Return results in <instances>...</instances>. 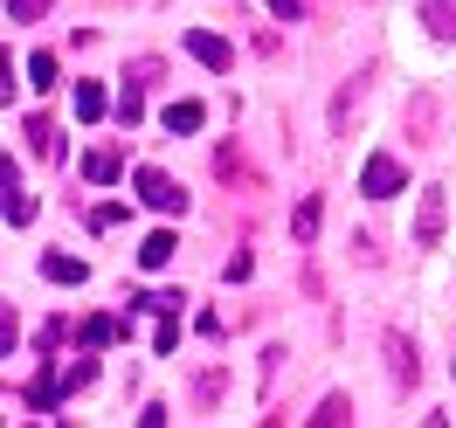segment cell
Segmentation results:
<instances>
[{
    "mask_svg": "<svg viewBox=\"0 0 456 428\" xmlns=\"http://www.w3.org/2000/svg\"><path fill=\"white\" fill-rule=\"evenodd\" d=\"M401 180H408V173H401L395 152H373L367 166H360V194H367V200H395V194H401Z\"/></svg>",
    "mask_w": 456,
    "mask_h": 428,
    "instance_id": "1",
    "label": "cell"
},
{
    "mask_svg": "<svg viewBox=\"0 0 456 428\" xmlns=\"http://www.w3.org/2000/svg\"><path fill=\"white\" fill-rule=\"evenodd\" d=\"M132 187H139V200L152 207V214H180V207H187V194H180L159 166H139V180H132Z\"/></svg>",
    "mask_w": 456,
    "mask_h": 428,
    "instance_id": "2",
    "label": "cell"
},
{
    "mask_svg": "<svg viewBox=\"0 0 456 428\" xmlns=\"http://www.w3.org/2000/svg\"><path fill=\"white\" fill-rule=\"evenodd\" d=\"M0 187H7V200H0V214H7V229H28V222H35V200L21 194V173H14V159L0 166Z\"/></svg>",
    "mask_w": 456,
    "mask_h": 428,
    "instance_id": "3",
    "label": "cell"
},
{
    "mask_svg": "<svg viewBox=\"0 0 456 428\" xmlns=\"http://www.w3.org/2000/svg\"><path fill=\"white\" fill-rule=\"evenodd\" d=\"M187 49H194V62H208V69H228V62H235V49H228L215 28H187Z\"/></svg>",
    "mask_w": 456,
    "mask_h": 428,
    "instance_id": "4",
    "label": "cell"
},
{
    "mask_svg": "<svg viewBox=\"0 0 456 428\" xmlns=\"http://www.w3.org/2000/svg\"><path fill=\"white\" fill-rule=\"evenodd\" d=\"M415 242H422V249H436V242H443V194H436V187L422 194V214H415Z\"/></svg>",
    "mask_w": 456,
    "mask_h": 428,
    "instance_id": "5",
    "label": "cell"
},
{
    "mask_svg": "<svg viewBox=\"0 0 456 428\" xmlns=\"http://www.w3.org/2000/svg\"><path fill=\"white\" fill-rule=\"evenodd\" d=\"M159 125H167L173 139H187V132H200V125H208V111H200L194 97H180V104H167V117H159Z\"/></svg>",
    "mask_w": 456,
    "mask_h": 428,
    "instance_id": "6",
    "label": "cell"
},
{
    "mask_svg": "<svg viewBox=\"0 0 456 428\" xmlns=\"http://www.w3.org/2000/svg\"><path fill=\"white\" fill-rule=\"evenodd\" d=\"M422 28L436 42H456V0H422Z\"/></svg>",
    "mask_w": 456,
    "mask_h": 428,
    "instance_id": "7",
    "label": "cell"
},
{
    "mask_svg": "<svg viewBox=\"0 0 456 428\" xmlns=\"http://www.w3.org/2000/svg\"><path fill=\"white\" fill-rule=\"evenodd\" d=\"M318 222H325V200H318V194H305V200H297V214H290V235H297V242H312V235H318Z\"/></svg>",
    "mask_w": 456,
    "mask_h": 428,
    "instance_id": "8",
    "label": "cell"
},
{
    "mask_svg": "<svg viewBox=\"0 0 456 428\" xmlns=\"http://www.w3.org/2000/svg\"><path fill=\"white\" fill-rule=\"evenodd\" d=\"M173 249H180V242H173L167 229H159V235H145V242H139V270H167Z\"/></svg>",
    "mask_w": 456,
    "mask_h": 428,
    "instance_id": "9",
    "label": "cell"
},
{
    "mask_svg": "<svg viewBox=\"0 0 456 428\" xmlns=\"http://www.w3.org/2000/svg\"><path fill=\"white\" fill-rule=\"evenodd\" d=\"M42 277H49V284H84L90 270L77 256H56V249H49V256H42Z\"/></svg>",
    "mask_w": 456,
    "mask_h": 428,
    "instance_id": "10",
    "label": "cell"
},
{
    "mask_svg": "<svg viewBox=\"0 0 456 428\" xmlns=\"http://www.w3.org/2000/svg\"><path fill=\"white\" fill-rule=\"evenodd\" d=\"M118 332H125V318H111V311H104V318H90V325H84V352H104Z\"/></svg>",
    "mask_w": 456,
    "mask_h": 428,
    "instance_id": "11",
    "label": "cell"
},
{
    "mask_svg": "<svg viewBox=\"0 0 456 428\" xmlns=\"http://www.w3.org/2000/svg\"><path fill=\"white\" fill-rule=\"evenodd\" d=\"M84 180H97V187H111V180H118V152H111V145L84 152Z\"/></svg>",
    "mask_w": 456,
    "mask_h": 428,
    "instance_id": "12",
    "label": "cell"
},
{
    "mask_svg": "<svg viewBox=\"0 0 456 428\" xmlns=\"http://www.w3.org/2000/svg\"><path fill=\"white\" fill-rule=\"evenodd\" d=\"M387 373H395L401 387H415V345L408 339H387Z\"/></svg>",
    "mask_w": 456,
    "mask_h": 428,
    "instance_id": "13",
    "label": "cell"
},
{
    "mask_svg": "<svg viewBox=\"0 0 456 428\" xmlns=\"http://www.w3.org/2000/svg\"><path fill=\"white\" fill-rule=\"evenodd\" d=\"M28 90H56V56H49V49L28 56Z\"/></svg>",
    "mask_w": 456,
    "mask_h": 428,
    "instance_id": "14",
    "label": "cell"
},
{
    "mask_svg": "<svg viewBox=\"0 0 456 428\" xmlns=\"http://www.w3.org/2000/svg\"><path fill=\"white\" fill-rule=\"evenodd\" d=\"M77 117H84V125L104 117V90H97V84H77Z\"/></svg>",
    "mask_w": 456,
    "mask_h": 428,
    "instance_id": "15",
    "label": "cell"
},
{
    "mask_svg": "<svg viewBox=\"0 0 456 428\" xmlns=\"http://www.w3.org/2000/svg\"><path fill=\"white\" fill-rule=\"evenodd\" d=\"M42 14H49V0H7V21H14V28H28Z\"/></svg>",
    "mask_w": 456,
    "mask_h": 428,
    "instance_id": "16",
    "label": "cell"
},
{
    "mask_svg": "<svg viewBox=\"0 0 456 428\" xmlns=\"http://www.w3.org/2000/svg\"><path fill=\"white\" fill-rule=\"evenodd\" d=\"M118 117H125V132L145 117V97H139V84H125V97H118Z\"/></svg>",
    "mask_w": 456,
    "mask_h": 428,
    "instance_id": "17",
    "label": "cell"
},
{
    "mask_svg": "<svg viewBox=\"0 0 456 428\" xmlns=\"http://www.w3.org/2000/svg\"><path fill=\"white\" fill-rule=\"evenodd\" d=\"M312 422H318V428H332V422H353V400H346V394H332V400H325V408L312 415Z\"/></svg>",
    "mask_w": 456,
    "mask_h": 428,
    "instance_id": "18",
    "label": "cell"
},
{
    "mask_svg": "<svg viewBox=\"0 0 456 428\" xmlns=\"http://www.w3.org/2000/svg\"><path fill=\"white\" fill-rule=\"evenodd\" d=\"M125 222V200H104V207H90V229H118Z\"/></svg>",
    "mask_w": 456,
    "mask_h": 428,
    "instance_id": "19",
    "label": "cell"
},
{
    "mask_svg": "<svg viewBox=\"0 0 456 428\" xmlns=\"http://www.w3.org/2000/svg\"><path fill=\"white\" fill-rule=\"evenodd\" d=\"M28 408H56V373H42V380L28 387Z\"/></svg>",
    "mask_w": 456,
    "mask_h": 428,
    "instance_id": "20",
    "label": "cell"
},
{
    "mask_svg": "<svg viewBox=\"0 0 456 428\" xmlns=\"http://www.w3.org/2000/svg\"><path fill=\"white\" fill-rule=\"evenodd\" d=\"M132 84H139V90H145V84H159V62L139 56V62H132Z\"/></svg>",
    "mask_w": 456,
    "mask_h": 428,
    "instance_id": "21",
    "label": "cell"
},
{
    "mask_svg": "<svg viewBox=\"0 0 456 428\" xmlns=\"http://www.w3.org/2000/svg\"><path fill=\"white\" fill-rule=\"evenodd\" d=\"M270 14L277 21H305V0H270Z\"/></svg>",
    "mask_w": 456,
    "mask_h": 428,
    "instance_id": "22",
    "label": "cell"
},
{
    "mask_svg": "<svg viewBox=\"0 0 456 428\" xmlns=\"http://www.w3.org/2000/svg\"><path fill=\"white\" fill-rule=\"evenodd\" d=\"M450 373H456V359H450Z\"/></svg>",
    "mask_w": 456,
    "mask_h": 428,
    "instance_id": "23",
    "label": "cell"
}]
</instances>
